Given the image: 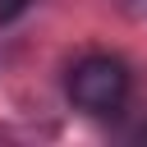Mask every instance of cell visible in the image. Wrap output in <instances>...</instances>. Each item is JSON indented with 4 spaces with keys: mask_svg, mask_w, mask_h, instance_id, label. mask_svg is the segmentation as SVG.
I'll list each match as a JSON object with an SVG mask.
<instances>
[{
    "mask_svg": "<svg viewBox=\"0 0 147 147\" xmlns=\"http://www.w3.org/2000/svg\"><path fill=\"white\" fill-rule=\"evenodd\" d=\"M64 92H69L74 110H83L92 119H115V115H124V106L133 96V74L119 55L92 51V55L74 60V69L64 78Z\"/></svg>",
    "mask_w": 147,
    "mask_h": 147,
    "instance_id": "1",
    "label": "cell"
},
{
    "mask_svg": "<svg viewBox=\"0 0 147 147\" xmlns=\"http://www.w3.org/2000/svg\"><path fill=\"white\" fill-rule=\"evenodd\" d=\"M28 9V0H0V23H9V18H18Z\"/></svg>",
    "mask_w": 147,
    "mask_h": 147,
    "instance_id": "2",
    "label": "cell"
}]
</instances>
